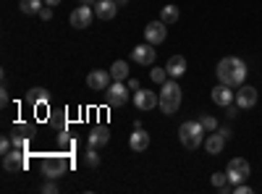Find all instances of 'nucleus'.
I'll return each instance as SVG.
<instances>
[{"label": "nucleus", "mask_w": 262, "mask_h": 194, "mask_svg": "<svg viewBox=\"0 0 262 194\" xmlns=\"http://www.w3.org/2000/svg\"><path fill=\"white\" fill-rule=\"evenodd\" d=\"M92 8H95V16L100 21H111V18H116V13H118L121 6L116 3V0H97Z\"/></svg>", "instance_id": "14"}, {"label": "nucleus", "mask_w": 262, "mask_h": 194, "mask_svg": "<svg viewBox=\"0 0 262 194\" xmlns=\"http://www.w3.org/2000/svg\"><path fill=\"white\" fill-rule=\"evenodd\" d=\"M134 105L139 107V111H152V107H158L160 105V95L155 92H149V90H137L134 92Z\"/></svg>", "instance_id": "11"}, {"label": "nucleus", "mask_w": 262, "mask_h": 194, "mask_svg": "<svg viewBox=\"0 0 262 194\" xmlns=\"http://www.w3.org/2000/svg\"><path fill=\"white\" fill-rule=\"evenodd\" d=\"M18 8H21V13H39L42 11V0H18Z\"/></svg>", "instance_id": "23"}, {"label": "nucleus", "mask_w": 262, "mask_h": 194, "mask_svg": "<svg viewBox=\"0 0 262 194\" xmlns=\"http://www.w3.org/2000/svg\"><path fill=\"white\" fill-rule=\"evenodd\" d=\"M27 100H29L32 105H45V102L50 100V95H48V90H42V87H34V90H29Z\"/></svg>", "instance_id": "21"}, {"label": "nucleus", "mask_w": 262, "mask_h": 194, "mask_svg": "<svg viewBox=\"0 0 262 194\" xmlns=\"http://www.w3.org/2000/svg\"><path fill=\"white\" fill-rule=\"evenodd\" d=\"M165 69H168V76L170 79H181L186 74V60L184 55H170L168 63H165Z\"/></svg>", "instance_id": "17"}, {"label": "nucleus", "mask_w": 262, "mask_h": 194, "mask_svg": "<svg viewBox=\"0 0 262 194\" xmlns=\"http://www.w3.org/2000/svg\"><path fill=\"white\" fill-rule=\"evenodd\" d=\"M247 74H249V71H247V63H244L242 58H233V55L223 58V60L215 66L217 81L228 84V87H242V84L247 81Z\"/></svg>", "instance_id": "1"}, {"label": "nucleus", "mask_w": 262, "mask_h": 194, "mask_svg": "<svg viewBox=\"0 0 262 194\" xmlns=\"http://www.w3.org/2000/svg\"><path fill=\"white\" fill-rule=\"evenodd\" d=\"M3 168L8 174H16V170L27 168V153H18V149H11V153L3 155Z\"/></svg>", "instance_id": "12"}, {"label": "nucleus", "mask_w": 262, "mask_h": 194, "mask_svg": "<svg viewBox=\"0 0 262 194\" xmlns=\"http://www.w3.org/2000/svg\"><path fill=\"white\" fill-rule=\"evenodd\" d=\"M128 147L134 149V153H144V149L149 147V134L144 132V128H134V134L128 137Z\"/></svg>", "instance_id": "18"}, {"label": "nucleus", "mask_w": 262, "mask_h": 194, "mask_svg": "<svg viewBox=\"0 0 262 194\" xmlns=\"http://www.w3.org/2000/svg\"><path fill=\"white\" fill-rule=\"evenodd\" d=\"M200 123L205 126V132H215V128H217V121H215L212 116H202V118H200Z\"/></svg>", "instance_id": "27"}, {"label": "nucleus", "mask_w": 262, "mask_h": 194, "mask_svg": "<svg viewBox=\"0 0 262 194\" xmlns=\"http://www.w3.org/2000/svg\"><path fill=\"white\" fill-rule=\"evenodd\" d=\"M181 97H184V92H181V84L176 81V79H168V81H163V90H160V111L165 113V116H173V113H179V105H181Z\"/></svg>", "instance_id": "2"}, {"label": "nucleus", "mask_w": 262, "mask_h": 194, "mask_svg": "<svg viewBox=\"0 0 262 194\" xmlns=\"http://www.w3.org/2000/svg\"><path fill=\"white\" fill-rule=\"evenodd\" d=\"M149 79L158 81V84L168 81V69H152V71H149Z\"/></svg>", "instance_id": "26"}, {"label": "nucleus", "mask_w": 262, "mask_h": 194, "mask_svg": "<svg viewBox=\"0 0 262 194\" xmlns=\"http://www.w3.org/2000/svg\"><path fill=\"white\" fill-rule=\"evenodd\" d=\"M84 163L90 165V168H97V165H100V155H97V147H90V149H86V155H84Z\"/></svg>", "instance_id": "25"}, {"label": "nucleus", "mask_w": 262, "mask_h": 194, "mask_svg": "<svg viewBox=\"0 0 262 194\" xmlns=\"http://www.w3.org/2000/svg\"><path fill=\"white\" fill-rule=\"evenodd\" d=\"M79 3H81V6H95L97 0H79Z\"/></svg>", "instance_id": "36"}, {"label": "nucleus", "mask_w": 262, "mask_h": 194, "mask_svg": "<svg viewBox=\"0 0 262 194\" xmlns=\"http://www.w3.org/2000/svg\"><path fill=\"white\" fill-rule=\"evenodd\" d=\"M45 6H53L55 8V6H60V0H45Z\"/></svg>", "instance_id": "35"}, {"label": "nucleus", "mask_w": 262, "mask_h": 194, "mask_svg": "<svg viewBox=\"0 0 262 194\" xmlns=\"http://www.w3.org/2000/svg\"><path fill=\"white\" fill-rule=\"evenodd\" d=\"M228 184L231 186H236V184H244L247 179H249V174H252V168H249V163L244 160V158H233L231 163H228Z\"/></svg>", "instance_id": "5"}, {"label": "nucleus", "mask_w": 262, "mask_h": 194, "mask_svg": "<svg viewBox=\"0 0 262 194\" xmlns=\"http://www.w3.org/2000/svg\"><path fill=\"white\" fill-rule=\"evenodd\" d=\"M92 18H95L92 6H81V3H79V8H74L71 16H69V21H71L74 29H86V27L92 24Z\"/></svg>", "instance_id": "8"}, {"label": "nucleus", "mask_w": 262, "mask_h": 194, "mask_svg": "<svg viewBox=\"0 0 262 194\" xmlns=\"http://www.w3.org/2000/svg\"><path fill=\"white\" fill-rule=\"evenodd\" d=\"M11 149H13V137H3V139H0V153H11Z\"/></svg>", "instance_id": "28"}, {"label": "nucleus", "mask_w": 262, "mask_h": 194, "mask_svg": "<svg viewBox=\"0 0 262 194\" xmlns=\"http://www.w3.org/2000/svg\"><path fill=\"white\" fill-rule=\"evenodd\" d=\"M107 142H111V132H107V126H95L90 137H86V144L90 147H105Z\"/></svg>", "instance_id": "16"}, {"label": "nucleus", "mask_w": 262, "mask_h": 194, "mask_svg": "<svg viewBox=\"0 0 262 194\" xmlns=\"http://www.w3.org/2000/svg\"><path fill=\"white\" fill-rule=\"evenodd\" d=\"M160 21L163 24H176L179 21V8L176 6H163L160 8Z\"/></svg>", "instance_id": "22"}, {"label": "nucleus", "mask_w": 262, "mask_h": 194, "mask_svg": "<svg viewBox=\"0 0 262 194\" xmlns=\"http://www.w3.org/2000/svg\"><path fill=\"white\" fill-rule=\"evenodd\" d=\"M116 3H118V6H126V3H128V0H116Z\"/></svg>", "instance_id": "37"}, {"label": "nucleus", "mask_w": 262, "mask_h": 194, "mask_svg": "<svg viewBox=\"0 0 262 194\" xmlns=\"http://www.w3.org/2000/svg\"><path fill=\"white\" fill-rule=\"evenodd\" d=\"M39 18H42V21H50V18H53V6H42Z\"/></svg>", "instance_id": "30"}, {"label": "nucleus", "mask_w": 262, "mask_h": 194, "mask_svg": "<svg viewBox=\"0 0 262 194\" xmlns=\"http://www.w3.org/2000/svg\"><path fill=\"white\" fill-rule=\"evenodd\" d=\"M113 84V76H111V71H102V69H95V71H90L86 74V87L90 90H95V92H105L107 87Z\"/></svg>", "instance_id": "7"}, {"label": "nucleus", "mask_w": 262, "mask_h": 194, "mask_svg": "<svg viewBox=\"0 0 262 194\" xmlns=\"http://www.w3.org/2000/svg\"><path fill=\"white\" fill-rule=\"evenodd\" d=\"M168 37V29L163 21H149V24L144 27V39L149 42V45H163Z\"/></svg>", "instance_id": "10"}, {"label": "nucleus", "mask_w": 262, "mask_h": 194, "mask_svg": "<svg viewBox=\"0 0 262 194\" xmlns=\"http://www.w3.org/2000/svg\"><path fill=\"white\" fill-rule=\"evenodd\" d=\"M236 105L247 107V111L257 105V90L252 87V84H242V87L236 90Z\"/></svg>", "instance_id": "13"}, {"label": "nucleus", "mask_w": 262, "mask_h": 194, "mask_svg": "<svg viewBox=\"0 0 262 194\" xmlns=\"http://www.w3.org/2000/svg\"><path fill=\"white\" fill-rule=\"evenodd\" d=\"M128 90L137 92V90H139V81H137V79H128Z\"/></svg>", "instance_id": "32"}, {"label": "nucleus", "mask_w": 262, "mask_h": 194, "mask_svg": "<svg viewBox=\"0 0 262 194\" xmlns=\"http://www.w3.org/2000/svg\"><path fill=\"white\" fill-rule=\"evenodd\" d=\"M210 95H212V102L221 105V107H226V105H231L236 100V92H231L228 84H217V87H212Z\"/></svg>", "instance_id": "15"}, {"label": "nucleus", "mask_w": 262, "mask_h": 194, "mask_svg": "<svg viewBox=\"0 0 262 194\" xmlns=\"http://www.w3.org/2000/svg\"><path fill=\"white\" fill-rule=\"evenodd\" d=\"M13 149H18V153H29V137L13 134Z\"/></svg>", "instance_id": "24"}, {"label": "nucleus", "mask_w": 262, "mask_h": 194, "mask_svg": "<svg viewBox=\"0 0 262 194\" xmlns=\"http://www.w3.org/2000/svg\"><path fill=\"white\" fill-rule=\"evenodd\" d=\"M179 139L186 149H196L205 142V126L200 121H184L179 126Z\"/></svg>", "instance_id": "3"}, {"label": "nucleus", "mask_w": 262, "mask_h": 194, "mask_svg": "<svg viewBox=\"0 0 262 194\" xmlns=\"http://www.w3.org/2000/svg\"><path fill=\"white\" fill-rule=\"evenodd\" d=\"M0 102H3V105L8 102V90H6V87H3V92H0Z\"/></svg>", "instance_id": "33"}, {"label": "nucleus", "mask_w": 262, "mask_h": 194, "mask_svg": "<svg viewBox=\"0 0 262 194\" xmlns=\"http://www.w3.org/2000/svg\"><path fill=\"white\" fill-rule=\"evenodd\" d=\"M128 84H123V81H113L111 87L105 90V100H107V105H113V107H118V105H126L128 102Z\"/></svg>", "instance_id": "6"}, {"label": "nucleus", "mask_w": 262, "mask_h": 194, "mask_svg": "<svg viewBox=\"0 0 262 194\" xmlns=\"http://www.w3.org/2000/svg\"><path fill=\"white\" fill-rule=\"evenodd\" d=\"M66 168H69V160H66V155H55V158H42L39 163V170H42V176L45 179H53L58 181L63 174H66Z\"/></svg>", "instance_id": "4"}, {"label": "nucleus", "mask_w": 262, "mask_h": 194, "mask_svg": "<svg viewBox=\"0 0 262 194\" xmlns=\"http://www.w3.org/2000/svg\"><path fill=\"white\" fill-rule=\"evenodd\" d=\"M111 76H113V81L128 79V63H126V60H116L113 66H111Z\"/></svg>", "instance_id": "20"}, {"label": "nucleus", "mask_w": 262, "mask_h": 194, "mask_svg": "<svg viewBox=\"0 0 262 194\" xmlns=\"http://www.w3.org/2000/svg\"><path fill=\"white\" fill-rule=\"evenodd\" d=\"M42 194H58V184L48 179V184H42Z\"/></svg>", "instance_id": "29"}, {"label": "nucleus", "mask_w": 262, "mask_h": 194, "mask_svg": "<svg viewBox=\"0 0 262 194\" xmlns=\"http://www.w3.org/2000/svg\"><path fill=\"white\" fill-rule=\"evenodd\" d=\"M158 58V50L155 45H149V42H144V45H137L134 50H131V60H137L139 66H152Z\"/></svg>", "instance_id": "9"}, {"label": "nucleus", "mask_w": 262, "mask_h": 194, "mask_svg": "<svg viewBox=\"0 0 262 194\" xmlns=\"http://www.w3.org/2000/svg\"><path fill=\"white\" fill-rule=\"evenodd\" d=\"M233 191H236V194H252V186H247V184H236Z\"/></svg>", "instance_id": "31"}, {"label": "nucleus", "mask_w": 262, "mask_h": 194, "mask_svg": "<svg viewBox=\"0 0 262 194\" xmlns=\"http://www.w3.org/2000/svg\"><path fill=\"white\" fill-rule=\"evenodd\" d=\"M236 107H238V105H236ZM236 107H233V105H226V113H228V116H231V118H233V116H236Z\"/></svg>", "instance_id": "34"}, {"label": "nucleus", "mask_w": 262, "mask_h": 194, "mask_svg": "<svg viewBox=\"0 0 262 194\" xmlns=\"http://www.w3.org/2000/svg\"><path fill=\"white\" fill-rule=\"evenodd\" d=\"M226 142H228V139H226L221 132H215V134H210V137L205 139V149H207L210 155H221L223 147H226Z\"/></svg>", "instance_id": "19"}]
</instances>
